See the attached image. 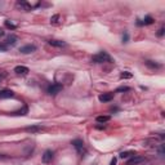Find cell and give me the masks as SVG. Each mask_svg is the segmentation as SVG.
I'll use <instances>...</instances> for the list:
<instances>
[{
    "label": "cell",
    "mask_w": 165,
    "mask_h": 165,
    "mask_svg": "<svg viewBox=\"0 0 165 165\" xmlns=\"http://www.w3.org/2000/svg\"><path fill=\"white\" fill-rule=\"evenodd\" d=\"M92 62H94V63H103V62H112V58H111V56L107 53V52L102 50L99 52L98 54H95V56L92 57Z\"/></svg>",
    "instance_id": "1"
},
{
    "label": "cell",
    "mask_w": 165,
    "mask_h": 165,
    "mask_svg": "<svg viewBox=\"0 0 165 165\" xmlns=\"http://www.w3.org/2000/svg\"><path fill=\"white\" fill-rule=\"evenodd\" d=\"M72 146L76 148V151L79 152L80 155L85 154V144L81 139H74V141H72Z\"/></svg>",
    "instance_id": "2"
},
{
    "label": "cell",
    "mask_w": 165,
    "mask_h": 165,
    "mask_svg": "<svg viewBox=\"0 0 165 165\" xmlns=\"http://www.w3.org/2000/svg\"><path fill=\"white\" fill-rule=\"evenodd\" d=\"M63 89V87H62V84H59V82H56V84H52L48 87V93L50 95H56L58 94L61 90Z\"/></svg>",
    "instance_id": "3"
},
{
    "label": "cell",
    "mask_w": 165,
    "mask_h": 165,
    "mask_svg": "<svg viewBox=\"0 0 165 165\" xmlns=\"http://www.w3.org/2000/svg\"><path fill=\"white\" fill-rule=\"evenodd\" d=\"M35 50H36V46L32 45V44H27V45H23V46L19 48V52L22 54H30V53H32V52H35Z\"/></svg>",
    "instance_id": "4"
},
{
    "label": "cell",
    "mask_w": 165,
    "mask_h": 165,
    "mask_svg": "<svg viewBox=\"0 0 165 165\" xmlns=\"http://www.w3.org/2000/svg\"><path fill=\"white\" fill-rule=\"evenodd\" d=\"M144 157H142V156H137V155H134L131 159H129L128 161H126V165H137V164H141V162H143L144 161Z\"/></svg>",
    "instance_id": "5"
},
{
    "label": "cell",
    "mask_w": 165,
    "mask_h": 165,
    "mask_svg": "<svg viewBox=\"0 0 165 165\" xmlns=\"http://www.w3.org/2000/svg\"><path fill=\"white\" fill-rule=\"evenodd\" d=\"M14 72L17 75L25 76V75H27L28 72H30V70H28V67H26V66H15L14 67Z\"/></svg>",
    "instance_id": "6"
},
{
    "label": "cell",
    "mask_w": 165,
    "mask_h": 165,
    "mask_svg": "<svg viewBox=\"0 0 165 165\" xmlns=\"http://www.w3.org/2000/svg\"><path fill=\"white\" fill-rule=\"evenodd\" d=\"M53 151H50V150H46L45 152H44L43 157H41V160H43V162H45V164H48V162H50L52 160H53Z\"/></svg>",
    "instance_id": "7"
},
{
    "label": "cell",
    "mask_w": 165,
    "mask_h": 165,
    "mask_svg": "<svg viewBox=\"0 0 165 165\" xmlns=\"http://www.w3.org/2000/svg\"><path fill=\"white\" fill-rule=\"evenodd\" d=\"M113 97H115V93H103L98 97V99L101 102H110V101L113 99Z\"/></svg>",
    "instance_id": "8"
},
{
    "label": "cell",
    "mask_w": 165,
    "mask_h": 165,
    "mask_svg": "<svg viewBox=\"0 0 165 165\" xmlns=\"http://www.w3.org/2000/svg\"><path fill=\"white\" fill-rule=\"evenodd\" d=\"M14 97V92L9 89H4L0 90V99H7V98H12Z\"/></svg>",
    "instance_id": "9"
},
{
    "label": "cell",
    "mask_w": 165,
    "mask_h": 165,
    "mask_svg": "<svg viewBox=\"0 0 165 165\" xmlns=\"http://www.w3.org/2000/svg\"><path fill=\"white\" fill-rule=\"evenodd\" d=\"M17 7L22 8V9L26 10V12H30V10H32V5L28 4L27 1H23V0H21V1L17 3Z\"/></svg>",
    "instance_id": "10"
},
{
    "label": "cell",
    "mask_w": 165,
    "mask_h": 165,
    "mask_svg": "<svg viewBox=\"0 0 165 165\" xmlns=\"http://www.w3.org/2000/svg\"><path fill=\"white\" fill-rule=\"evenodd\" d=\"M17 36H14V35H10V36H8L7 38V40H5V45L9 48V46H14L15 45V43H17Z\"/></svg>",
    "instance_id": "11"
},
{
    "label": "cell",
    "mask_w": 165,
    "mask_h": 165,
    "mask_svg": "<svg viewBox=\"0 0 165 165\" xmlns=\"http://www.w3.org/2000/svg\"><path fill=\"white\" fill-rule=\"evenodd\" d=\"M43 129H44L43 125H40V124H36V125L27 126V128H26V130H27V131H31V133H38V131L43 130Z\"/></svg>",
    "instance_id": "12"
},
{
    "label": "cell",
    "mask_w": 165,
    "mask_h": 165,
    "mask_svg": "<svg viewBox=\"0 0 165 165\" xmlns=\"http://www.w3.org/2000/svg\"><path fill=\"white\" fill-rule=\"evenodd\" d=\"M152 23H154V18H152L151 15H147V17L144 18L143 21H141V19L137 21V25H138V26H142V25H152Z\"/></svg>",
    "instance_id": "13"
},
{
    "label": "cell",
    "mask_w": 165,
    "mask_h": 165,
    "mask_svg": "<svg viewBox=\"0 0 165 165\" xmlns=\"http://www.w3.org/2000/svg\"><path fill=\"white\" fill-rule=\"evenodd\" d=\"M48 43L50 44L52 46H57V48H62V46L67 45V44L64 43V41H62V40H49Z\"/></svg>",
    "instance_id": "14"
},
{
    "label": "cell",
    "mask_w": 165,
    "mask_h": 165,
    "mask_svg": "<svg viewBox=\"0 0 165 165\" xmlns=\"http://www.w3.org/2000/svg\"><path fill=\"white\" fill-rule=\"evenodd\" d=\"M27 112H28V108L25 106V107H22L21 110H18V111H15V112H13L12 115H14V116H23V115H26Z\"/></svg>",
    "instance_id": "15"
},
{
    "label": "cell",
    "mask_w": 165,
    "mask_h": 165,
    "mask_svg": "<svg viewBox=\"0 0 165 165\" xmlns=\"http://www.w3.org/2000/svg\"><path fill=\"white\" fill-rule=\"evenodd\" d=\"M110 116H97V117H95V121H97V123H99V124H103V123H107V121H110Z\"/></svg>",
    "instance_id": "16"
},
{
    "label": "cell",
    "mask_w": 165,
    "mask_h": 165,
    "mask_svg": "<svg viewBox=\"0 0 165 165\" xmlns=\"http://www.w3.org/2000/svg\"><path fill=\"white\" fill-rule=\"evenodd\" d=\"M135 152L134 151H125V152H121L120 154V159H128L129 156H134Z\"/></svg>",
    "instance_id": "17"
},
{
    "label": "cell",
    "mask_w": 165,
    "mask_h": 165,
    "mask_svg": "<svg viewBox=\"0 0 165 165\" xmlns=\"http://www.w3.org/2000/svg\"><path fill=\"white\" fill-rule=\"evenodd\" d=\"M5 27H7V28H10V30H15V28H17V25H14L12 21L7 19V21H5Z\"/></svg>",
    "instance_id": "18"
},
{
    "label": "cell",
    "mask_w": 165,
    "mask_h": 165,
    "mask_svg": "<svg viewBox=\"0 0 165 165\" xmlns=\"http://www.w3.org/2000/svg\"><path fill=\"white\" fill-rule=\"evenodd\" d=\"M59 18H61V15H59V14H54L53 17L50 18V23H52V25H57V23L59 22Z\"/></svg>",
    "instance_id": "19"
},
{
    "label": "cell",
    "mask_w": 165,
    "mask_h": 165,
    "mask_svg": "<svg viewBox=\"0 0 165 165\" xmlns=\"http://www.w3.org/2000/svg\"><path fill=\"white\" fill-rule=\"evenodd\" d=\"M146 64L148 67H152V68H159V67H160L159 63H154L152 61H146Z\"/></svg>",
    "instance_id": "20"
},
{
    "label": "cell",
    "mask_w": 165,
    "mask_h": 165,
    "mask_svg": "<svg viewBox=\"0 0 165 165\" xmlns=\"http://www.w3.org/2000/svg\"><path fill=\"white\" fill-rule=\"evenodd\" d=\"M120 77H121V79H130V77H131V74H130V72H123V74H121L120 75Z\"/></svg>",
    "instance_id": "21"
},
{
    "label": "cell",
    "mask_w": 165,
    "mask_h": 165,
    "mask_svg": "<svg viewBox=\"0 0 165 165\" xmlns=\"http://www.w3.org/2000/svg\"><path fill=\"white\" fill-rule=\"evenodd\" d=\"M128 90H130V88H128V87H120L116 92H128Z\"/></svg>",
    "instance_id": "22"
},
{
    "label": "cell",
    "mask_w": 165,
    "mask_h": 165,
    "mask_svg": "<svg viewBox=\"0 0 165 165\" xmlns=\"http://www.w3.org/2000/svg\"><path fill=\"white\" fill-rule=\"evenodd\" d=\"M5 77H7V72H5V71H0V82H1Z\"/></svg>",
    "instance_id": "23"
},
{
    "label": "cell",
    "mask_w": 165,
    "mask_h": 165,
    "mask_svg": "<svg viewBox=\"0 0 165 165\" xmlns=\"http://www.w3.org/2000/svg\"><path fill=\"white\" fill-rule=\"evenodd\" d=\"M7 50H8V46L5 44L0 43V52H7Z\"/></svg>",
    "instance_id": "24"
},
{
    "label": "cell",
    "mask_w": 165,
    "mask_h": 165,
    "mask_svg": "<svg viewBox=\"0 0 165 165\" xmlns=\"http://www.w3.org/2000/svg\"><path fill=\"white\" fill-rule=\"evenodd\" d=\"M128 40H129V35L125 32V34L123 35V43H128Z\"/></svg>",
    "instance_id": "25"
},
{
    "label": "cell",
    "mask_w": 165,
    "mask_h": 165,
    "mask_svg": "<svg viewBox=\"0 0 165 165\" xmlns=\"http://www.w3.org/2000/svg\"><path fill=\"white\" fill-rule=\"evenodd\" d=\"M164 31H165V28L161 27V28L159 30V32H157V36H162V35H164Z\"/></svg>",
    "instance_id": "26"
},
{
    "label": "cell",
    "mask_w": 165,
    "mask_h": 165,
    "mask_svg": "<svg viewBox=\"0 0 165 165\" xmlns=\"http://www.w3.org/2000/svg\"><path fill=\"white\" fill-rule=\"evenodd\" d=\"M110 165H116V157H112V160H111V164Z\"/></svg>",
    "instance_id": "27"
},
{
    "label": "cell",
    "mask_w": 165,
    "mask_h": 165,
    "mask_svg": "<svg viewBox=\"0 0 165 165\" xmlns=\"http://www.w3.org/2000/svg\"><path fill=\"white\" fill-rule=\"evenodd\" d=\"M4 35H5L4 30H3V28H0V38H1V36H4Z\"/></svg>",
    "instance_id": "28"
}]
</instances>
